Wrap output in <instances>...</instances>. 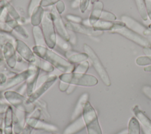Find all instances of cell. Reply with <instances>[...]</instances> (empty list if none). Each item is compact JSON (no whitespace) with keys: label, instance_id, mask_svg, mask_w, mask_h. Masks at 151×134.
<instances>
[{"label":"cell","instance_id":"cell-28","mask_svg":"<svg viewBox=\"0 0 151 134\" xmlns=\"http://www.w3.org/2000/svg\"><path fill=\"white\" fill-rule=\"evenodd\" d=\"M134 2L140 17L144 21H147L148 19V16L145 6V0H134Z\"/></svg>","mask_w":151,"mask_h":134},{"label":"cell","instance_id":"cell-38","mask_svg":"<svg viewBox=\"0 0 151 134\" xmlns=\"http://www.w3.org/2000/svg\"><path fill=\"white\" fill-rule=\"evenodd\" d=\"M35 102H36V103H37L38 105L40 106V108L41 109V110H43L45 112V114L47 115V116H48V117H50V115L48 114L46 102L42 100H38V101L37 100Z\"/></svg>","mask_w":151,"mask_h":134},{"label":"cell","instance_id":"cell-29","mask_svg":"<svg viewBox=\"0 0 151 134\" xmlns=\"http://www.w3.org/2000/svg\"><path fill=\"white\" fill-rule=\"evenodd\" d=\"M36 60L37 61V62L35 61V62H36V65H37L40 69H42L43 71L47 72H51L52 71H53L54 70V66L50 63L42 59L41 58H38V59Z\"/></svg>","mask_w":151,"mask_h":134},{"label":"cell","instance_id":"cell-23","mask_svg":"<svg viewBox=\"0 0 151 134\" xmlns=\"http://www.w3.org/2000/svg\"><path fill=\"white\" fill-rule=\"evenodd\" d=\"M103 3L101 1L98 0L93 4L92 11L88 18V20L91 26L97 20L100 19L101 14L103 10Z\"/></svg>","mask_w":151,"mask_h":134},{"label":"cell","instance_id":"cell-55","mask_svg":"<svg viewBox=\"0 0 151 134\" xmlns=\"http://www.w3.org/2000/svg\"><path fill=\"white\" fill-rule=\"evenodd\" d=\"M52 134H56V133H52Z\"/></svg>","mask_w":151,"mask_h":134},{"label":"cell","instance_id":"cell-43","mask_svg":"<svg viewBox=\"0 0 151 134\" xmlns=\"http://www.w3.org/2000/svg\"><path fill=\"white\" fill-rule=\"evenodd\" d=\"M143 93L147 96L149 99H151V86L149 85H145L142 89Z\"/></svg>","mask_w":151,"mask_h":134},{"label":"cell","instance_id":"cell-51","mask_svg":"<svg viewBox=\"0 0 151 134\" xmlns=\"http://www.w3.org/2000/svg\"><path fill=\"white\" fill-rule=\"evenodd\" d=\"M117 134H128V129H124L123 130L120 131L119 133H118Z\"/></svg>","mask_w":151,"mask_h":134},{"label":"cell","instance_id":"cell-13","mask_svg":"<svg viewBox=\"0 0 151 134\" xmlns=\"http://www.w3.org/2000/svg\"><path fill=\"white\" fill-rule=\"evenodd\" d=\"M124 26H125V24L122 21L99 19L92 25V28L95 31L102 32L109 31L111 32L114 29Z\"/></svg>","mask_w":151,"mask_h":134},{"label":"cell","instance_id":"cell-10","mask_svg":"<svg viewBox=\"0 0 151 134\" xmlns=\"http://www.w3.org/2000/svg\"><path fill=\"white\" fill-rule=\"evenodd\" d=\"M4 95L8 102L15 107L17 109L25 112L27 111L25 105L28 106L29 105H27L26 98L21 93L15 91H7L4 92Z\"/></svg>","mask_w":151,"mask_h":134},{"label":"cell","instance_id":"cell-26","mask_svg":"<svg viewBox=\"0 0 151 134\" xmlns=\"http://www.w3.org/2000/svg\"><path fill=\"white\" fill-rule=\"evenodd\" d=\"M6 24L12 29H14L18 34H19L20 35H21L24 38H28V34L25 31V29L21 25H19L17 21L14 19H6Z\"/></svg>","mask_w":151,"mask_h":134},{"label":"cell","instance_id":"cell-32","mask_svg":"<svg viewBox=\"0 0 151 134\" xmlns=\"http://www.w3.org/2000/svg\"><path fill=\"white\" fill-rule=\"evenodd\" d=\"M136 63L140 66H147L151 65V56H140L136 59Z\"/></svg>","mask_w":151,"mask_h":134},{"label":"cell","instance_id":"cell-31","mask_svg":"<svg viewBox=\"0 0 151 134\" xmlns=\"http://www.w3.org/2000/svg\"><path fill=\"white\" fill-rule=\"evenodd\" d=\"M89 62L87 61H84L78 64L74 71V72L80 73H86L87 71L89 68Z\"/></svg>","mask_w":151,"mask_h":134},{"label":"cell","instance_id":"cell-39","mask_svg":"<svg viewBox=\"0 0 151 134\" xmlns=\"http://www.w3.org/2000/svg\"><path fill=\"white\" fill-rule=\"evenodd\" d=\"M90 0H80V9L81 12L84 13L88 8Z\"/></svg>","mask_w":151,"mask_h":134},{"label":"cell","instance_id":"cell-33","mask_svg":"<svg viewBox=\"0 0 151 134\" xmlns=\"http://www.w3.org/2000/svg\"><path fill=\"white\" fill-rule=\"evenodd\" d=\"M6 9L8 11V13L12 17V18L17 21H19L21 19V16L17 12L16 9L12 6L9 3H7L6 5Z\"/></svg>","mask_w":151,"mask_h":134},{"label":"cell","instance_id":"cell-37","mask_svg":"<svg viewBox=\"0 0 151 134\" xmlns=\"http://www.w3.org/2000/svg\"><path fill=\"white\" fill-rule=\"evenodd\" d=\"M68 33L69 35L68 42L70 43L71 45H76L77 42V36L76 35L75 32L68 29Z\"/></svg>","mask_w":151,"mask_h":134},{"label":"cell","instance_id":"cell-27","mask_svg":"<svg viewBox=\"0 0 151 134\" xmlns=\"http://www.w3.org/2000/svg\"><path fill=\"white\" fill-rule=\"evenodd\" d=\"M128 134H140V125L136 117H132L129 122Z\"/></svg>","mask_w":151,"mask_h":134},{"label":"cell","instance_id":"cell-46","mask_svg":"<svg viewBox=\"0 0 151 134\" xmlns=\"http://www.w3.org/2000/svg\"><path fill=\"white\" fill-rule=\"evenodd\" d=\"M76 85H71V84H70L69 85V86L68 87L67 91H65L66 93L68 95L72 93L76 89Z\"/></svg>","mask_w":151,"mask_h":134},{"label":"cell","instance_id":"cell-35","mask_svg":"<svg viewBox=\"0 0 151 134\" xmlns=\"http://www.w3.org/2000/svg\"><path fill=\"white\" fill-rule=\"evenodd\" d=\"M42 0H30L28 4L27 13L29 16H31L34 10L39 5H40L41 2Z\"/></svg>","mask_w":151,"mask_h":134},{"label":"cell","instance_id":"cell-12","mask_svg":"<svg viewBox=\"0 0 151 134\" xmlns=\"http://www.w3.org/2000/svg\"><path fill=\"white\" fill-rule=\"evenodd\" d=\"M15 50L18 54L26 61L30 63H35L36 57L33 51L22 41L17 39L15 41Z\"/></svg>","mask_w":151,"mask_h":134},{"label":"cell","instance_id":"cell-1","mask_svg":"<svg viewBox=\"0 0 151 134\" xmlns=\"http://www.w3.org/2000/svg\"><path fill=\"white\" fill-rule=\"evenodd\" d=\"M32 51L38 58L48 62L63 73H70L74 71L75 66L74 64L70 63L67 59L61 57L47 46L35 45L32 48Z\"/></svg>","mask_w":151,"mask_h":134},{"label":"cell","instance_id":"cell-44","mask_svg":"<svg viewBox=\"0 0 151 134\" xmlns=\"http://www.w3.org/2000/svg\"><path fill=\"white\" fill-rule=\"evenodd\" d=\"M69 85L70 84L67 83H65L60 81V82L59 83V89L61 92H65L68 87L69 86Z\"/></svg>","mask_w":151,"mask_h":134},{"label":"cell","instance_id":"cell-52","mask_svg":"<svg viewBox=\"0 0 151 134\" xmlns=\"http://www.w3.org/2000/svg\"><path fill=\"white\" fill-rule=\"evenodd\" d=\"M98 0H90V1H91V3L93 4V3H94L95 2H96V1H97Z\"/></svg>","mask_w":151,"mask_h":134},{"label":"cell","instance_id":"cell-20","mask_svg":"<svg viewBox=\"0 0 151 134\" xmlns=\"http://www.w3.org/2000/svg\"><path fill=\"white\" fill-rule=\"evenodd\" d=\"M65 56L70 63H79L84 61H87L88 58V55L84 52H78L72 50L65 51Z\"/></svg>","mask_w":151,"mask_h":134},{"label":"cell","instance_id":"cell-3","mask_svg":"<svg viewBox=\"0 0 151 134\" xmlns=\"http://www.w3.org/2000/svg\"><path fill=\"white\" fill-rule=\"evenodd\" d=\"M82 116L88 134H102L96 110L88 101L84 106Z\"/></svg>","mask_w":151,"mask_h":134},{"label":"cell","instance_id":"cell-17","mask_svg":"<svg viewBox=\"0 0 151 134\" xmlns=\"http://www.w3.org/2000/svg\"><path fill=\"white\" fill-rule=\"evenodd\" d=\"M29 69L31 70V74L25 82L27 85V93L28 96L35 89L40 70V68L36 65H31Z\"/></svg>","mask_w":151,"mask_h":134},{"label":"cell","instance_id":"cell-6","mask_svg":"<svg viewBox=\"0 0 151 134\" xmlns=\"http://www.w3.org/2000/svg\"><path fill=\"white\" fill-rule=\"evenodd\" d=\"M111 33L119 34L143 48H151V43L146 38L133 31L126 26L119 27Z\"/></svg>","mask_w":151,"mask_h":134},{"label":"cell","instance_id":"cell-40","mask_svg":"<svg viewBox=\"0 0 151 134\" xmlns=\"http://www.w3.org/2000/svg\"><path fill=\"white\" fill-rule=\"evenodd\" d=\"M60 0H42L41 2L40 5L42 7H47L53 6L54 4H56Z\"/></svg>","mask_w":151,"mask_h":134},{"label":"cell","instance_id":"cell-36","mask_svg":"<svg viewBox=\"0 0 151 134\" xmlns=\"http://www.w3.org/2000/svg\"><path fill=\"white\" fill-rule=\"evenodd\" d=\"M65 18L67 19V21L74 24H81L83 20V19L80 16L71 14H67L65 16Z\"/></svg>","mask_w":151,"mask_h":134},{"label":"cell","instance_id":"cell-18","mask_svg":"<svg viewBox=\"0 0 151 134\" xmlns=\"http://www.w3.org/2000/svg\"><path fill=\"white\" fill-rule=\"evenodd\" d=\"M88 98L89 95L87 92H84L80 96L71 117L72 121L82 115L84 106L88 101Z\"/></svg>","mask_w":151,"mask_h":134},{"label":"cell","instance_id":"cell-5","mask_svg":"<svg viewBox=\"0 0 151 134\" xmlns=\"http://www.w3.org/2000/svg\"><path fill=\"white\" fill-rule=\"evenodd\" d=\"M83 49L84 52L88 55V58L91 60L93 66L100 76L102 82L107 86H110L111 85V81L109 75L94 51L86 43L83 45Z\"/></svg>","mask_w":151,"mask_h":134},{"label":"cell","instance_id":"cell-53","mask_svg":"<svg viewBox=\"0 0 151 134\" xmlns=\"http://www.w3.org/2000/svg\"><path fill=\"white\" fill-rule=\"evenodd\" d=\"M148 28H150V29H151V24L149 25V26H148Z\"/></svg>","mask_w":151,"mask_h":134},{"label":"cell","instance_id":"cell-2","mask_svg":"<svg viewBox=\"0 0 151 134\" xmlns=\"http://www.w3.org/2000/svg\"><path fill=\"white\" fill-rule=\"evenodd\" d=\"M61 81L76 86H94L98 83V79L93 75L77 72L63 73L59 76Z\"/></svg>","mask_w":151,"mask_h":134},{"label":"cell","instance_id":"cell-9","mask_svg":"<svg viewBox=\"0 0 151 134\" xmlns=\"http://www.w3.org/2000/svg\"><path fill=\"white\" fill-rule=\"evenodd\" d=\"M50 12L51 14L54 25L55 29L57 31V35L60 36L64 39L68 41L69 35L68 33V29L66 28L60 14L57 12L55 6L53 5L51 6Z\"/></svg>","mask_w":151,"mask_h":134},{"label":"cell","instance_id":"cell-15","mask_svg":"<svg viewBox=\"0 0 151 134\" xmlns=\"http://www.w3.org/2000/svg\"><path fill=\"white\" fill-rule=\"evenodd\" d=\"M25 122L27 125L31 126L32 129H42L47 131H55L58 129V128L55 125L47 123L40 119L32 117L26 118Z\"/></svg>","mask_w":151,"mask_h":134},{"label":"cell","instance_id":"cell-8","mask_svg":"<svg viewBox=\"0 0 151 134\" xmlns=\"http://www.w3.org/2000/svg\"><path fill=\"white\" fill-rule=\"evenodd\" d=\"M122 21L125 24V26L133 31L143 36H151V29L143 25L134 18L127 15H123L121 16Z\"/></svg>","mask_w":151,"mask_h":134},{"label":"cell","instance_id":"cell-11","mask_svg":"<svg viewBox=\"0 0 151 134\" xmlns=\"http://www.w3.org/2000/svg\"><path fill=\"white\" fill-rule=\"evenodd\" d=\"M66 28L75 32H78L92 37H97L102 35L104 32L95 31L91 27L86 26L81 24H74L67 21L65 24Z\"/></svg>","mask_w":151,"mask_h":134},{"label":"cell","instance_id":"cell-42","mask_svg":"<svg viewBox=\"0 0 151 134\" xmlns=\"http://www.w3.org/2000/svg\"><path fill=\"white\" fill-rule=\"evenodd\" d=\"M148 18L151 21V0H145Z\"/></svg>","mask_w":151,"mask_h":134},{"label":"cell","instance_id":"cell-34","mask_svg":"<svg viewBox=\"0 0 151 134\" xmlns=\"http://www.w3.org/2000/svg\"><path fill=\"white\" fill-rule=\"evenodd\" d=\"M103 19V20H106V21H115L117 19L116 16L112 12L106 11V10H103L100 19Z\"/></svg>","mask_w":151,"mask_h":134},{"label":"cell","instance_id":"cell-49","mask_svg":"<svg viewBox=\"0 0 151 134\" xmlns=\"http://www.w3.org/2000/svg\"><path fill=\"white\" fill-rule=\"evenodd\" d=\"M140 127L142 128V131L143 132L144 134H151V130L150 129H148L142 126H140Z\"/></svg>","mask_w":151,"mask_h":134},{"label":"cell","instance_id":"cell-25","mask_svg":"<svg viewBox=\"0 0 151 134\" xmlns=\"http://www.w3.org/2000/svg\"><path fill=\"white\" fill-rule=\"evenodd\" d=\"M32 34L36 46H47L42 28L39 26H34L32 29Z\"/></svg>","mask_w":151,"mask_h":134},{"label":"cell","instance_id":"cell-19","mask_svg":"<svg viewBox=\"0 0 151 134\" xmlns=\"http://www.w3.org/2000/svg\"><path fill=\"white\" fill-rule=\"evenodd\" d=\"M86 127L82 115L73 120L64 129L63 134H76Z\"/></svg>","mask_w":151,"mask_h":134},{"label":"cell","instance_id":"cell-21","mask_svg":"<svg viewBox=\"0 0 151 134\" xmlns=\"http://www.w3.org/2000/svg\"><path fill=\"white\" fill-rule=\"evenodd\" d=\"M14 123L13 110L11 106H8L5 112L4 119V134H12Z\"/></svg>","mask_w":151,"mask_h":134},{"label":"cell","instance_id":"cell-50","mask_svg":"<svg viewBox=\"0 0 151 134\" xmlns=\"http://www.w3.org/2000/svg\"><path fill=\"white\" fill-rule=\"evenodd\" d=\"M143 70H144V71H145V72H151V65H149V66H145V67L143 68Z\"/></svg>","mask_w":151,"mask_h":134},{"label":"cell","instance_id":"cell-48","mask_svg":"<svg viewBox=\"0 0 151 134\" xmlns=\"http://www.w3.org/2000/svg\"><path fill=\"white\" fill-rule=\"evenodd\" d=\"M78 6L80 7V0H73L71 4V8L76 9Z\"/></svg>","mask_w":151,"mask_h":134},{"label":"cell","instance_id":"cell-54","mask_svg":"<svg viewBox=\"0 0 151 134\" xmlns=\"http://www.w3.org/2000/svg\"><path fill=\"white\" fill-rule=\"evenodd\" d=\"M70 1H73V0H70Z\"/></svg>","mask_w":151,"mask_h":134},{"label":"cell","instance_id":"cell-16","mask_svg":"<svg viewBox=\"0 0 151 134\" xmlns=\"http://www.w3.org/2000/svg\"><path fill=\"white\" fill-rule=\"evenodd\" d=\"M15 49L13 45L7 42L3 47V55L6 62L11 68H14L17 63V55Z\"/></svg>","mask_w":151,"mask_h":134},{"label":"cell","instance_id":"cell-45","mask_svg":"<svg viewBox=\"0 0 151 134\" xmlns=\"http://www.w3.org/2000/svg\"><path fill=\"white\" fill-rule=\"evenodd\" d=\"M32 128L28 125H26V126L24 129H23L22 131L21 132V134H30Z\"/></svg>","mask_w":151,"mask_h":134},{"label":"cell","instance_id":"cell-30","mask_svg":"<svg viewBox=\"0 0 151 134\" xmlns=\"http://www.w3.org/2000/svg\"><path fill=\"white\" fill-rule=\"evenodd\" d=\"M56 44H57L59 47H60L62 49H63L65 51L71 50V46L70 43L68 41L64 39L63 38H61L58 35H57Z\"/></svg>","mask_w":151,"mask_h":134},{"label":"cell","instance_id":"cell-22","mask_svg":"<svg viewBox=\"0 0 151 134\" xmlns=\"http://www.w3.org/2000/svg\"><path fill=\"white\" fill-rule=\"evenodd\" d=\"M132 111L140 123V126H142L151 130V120L145 114V113L140 109L138 105H135Z\"/></svg>","mask_w":151,"mask_h":134},{"label":"cell","instance_id":"cell-47","mask_svg":"<svg viewBox=\"0 0 151 134\" xmlns=\"http://www.w3.org/2000/svg\"><path fill=\"white\" fill-rule=\"evenodd\" d=\"M143 51L146 56H151V48L150 47L143 48Z\"/></svg>","mask_w":151,"mask_h":134},{"label":"cell","instance_id":"cell-41","mask_svg":"<svg viewBox=\"0 0 151 134\" xmlns=\"http://www.w3.org/2000/svg\"><path fill=\"white\" fill-rule=\"evenodd\" d=\"M55 9L57 11V12L59 14H61L65 10V4L64 3L63 1H62L61 0H60V1H58L56 4H55Z\"/></svg>","mask_w":151,"mask_h":134},{"label":"cell","instance_id":"cell-4","mask_svg":"<svg viewBox=\"0 0 151 134\" xmlns=\"http://www.w3.org/2000/svg\"><path fill=\"white\" fill-rule=\"evenodd\" d=\"M41 26L47 46L50 49L54 48L57 43V34L50 11H45Z\"/></svg>","mask_w":151,"mask_h":134},{"label":"cell","instance_id":"cell-24","mask_svg":"<svg viewBox=\"0 0 151 134\" xmlns=\"http://www.w3.org/2000/svg\"><path fill=\"white\" fill-rule=\"evenodd\" d=\"M44 9L41 5L38 6L32 12L31 15V24L33 26H39L41 23L44 15Z\"/></svg>","mask_w":151,"mask_h":134},{"label":"cell","instance_id":"cell-14","mask_svg":"<svg viewBox=\"0 0 151 134\" xmlns=\"http://www.w3.org/2000/svg\"><path fill=\"white\" fill-rule=\"evenodd\" d=\"M31 74L30 69H28L26 71L16 75L15 76L12 77L11 78L8 79L6 82L2 85L1 88H0V91L6 90L15 86V85L22 82L24 81H26Z\"/></svg>","mask_w":151,"mask_h":134},{"label":"cell","instance_id":"cell-7","mask_svg":"<svg viewBox=\"0 0 151 134\" xmlns=\"http://www.w3.org/2000/svg\"><path fill=\"white\" fill-rule=\"evenodd\" d=\"M57 78H58L56 75H50L45 81L37 86L34 92L27 99V105L31 104L37 101L39 98L55 83Z\"/></svg>","mask_w":151,"mask_h":134}]
</instances>
